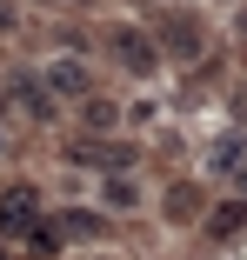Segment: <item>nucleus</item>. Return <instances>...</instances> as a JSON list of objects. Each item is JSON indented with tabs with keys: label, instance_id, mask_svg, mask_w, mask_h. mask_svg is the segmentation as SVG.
Here are the masks:
<instances>
[{
	"label": "nucleus",
	"instance_id": "7",
	"mask_svg": "<svg viewBox=\"0 0 247 260\" xmlns=\"http://www.w3.org/2000/svg\"><path fill=\"white\" fill-rule=\"evenodd\" d=\"M80 114H87L94 127H114V107H107V100H101V93H87V100H80Z\"/></svg>",
	"mask_w": 247,
	"mask_h": 260
},
{
	"label": "nucleus",
	"instance_id": "6",
	"mask_svg": "<svg viewBox=\"0 0 247 260\" xmlns=\"http://www.w3.org/2000/svg\"><path fill=\"white\" fill-rule=\"evenodd\" d=\"M167 54H174V60H194V54H201V27H194L187 14L167 27Z\"/></svg>",
	"mask_w": 247,
	"mask_h": 260
},
{
	"label": "nucleus",
	"instance_id": "2",
	"mask_svg": "<svg viewBox=\"0 0 247 260\" xmlns=\"http://www.w3.org/2000/svg\"><path fill=\"white\" fill-rule=\"evenodd\" d=\"M107 47H114V60H120L134 80H154V67H161V40H154V34H140V27H114Z\"/></svg>",
	"mask_w": 247,
	"mask_h": 260
},
{
	"label": "nucleus",
	"instance_id": "9",
	"mask_svg": "<svg viewBox=\"0 0 247 260\" xmlns=\"http://www.w3.org/2000/svg\"><path fill=\"white\" fill-rule=\"evenodd\" d=\"M167 214H174V220H194V187H174V200H167Z\"/></svg>",
	"mask_w": 247,
	"mask_h": 260
},
{
	"label": "nucleus",
	"instance_id": "10",
	"mask_svg": "<svg viewBox=\"0 0 247 260\" xmlns=\"http://www.w3.org/2000/svg\"><path fill=\"white\" fill-rule=\"evenodd\" d=\"M14 20H20V14H14V7H0V34H7V27H14Z\"/></svg>",
	"mask_w": 247,
	"mask_h": 260
},
{
	"label": "nucleus",
	"instance_id": "4",
	"mask_svg": "<svg viewBox=\"0 0 247 260\" xmlns=\"http://www.w3.org/2000/svg\"><path fill=\"white\" fill-rule=\"evenodd\" d=\"M140 200H147V193H140V180H134L127 167H114V174L101 180V207H107V214H134Z\"/></svg>",
	"mask_w": 247,
	"mask_h": 260
},
{
	"label": "nucleus",
	"instance_id": "8",
	"mask_svg": "<svg viewBox=\"0 0 247 260\" xmlns=\"http://www.w3.org/2000/svg\"><path fill=\"white\" fill-rule=\"evenodd\" d=\"M60 234H80V240H87V234H101V214H67Z\"/></svg>",
	"mask_w": 247,
	"mask_h": 260
},
{
	"label": "nucleus",
	"instance_id": "12",
	"mask_svg": "<svg viewBox=\"0 0 247 260\" xmlns=\"http://www.w3.org/2000/svg\"><path fill=\"white\" fill-rule=\"evenodd\" d=\"M0 147H7V140H0Z\"/></svg>",
	"mask_w": 247,
	"mask_h": 260
},
{
	"label": "nucleus",
	"instance_id": "1",
	"mask_svg": "<svg viewBox=\"0 0 247 260\" xmlns=\"http://www.w3.org/2000/svg\"><path fill=\"white\" fill-rule=\"evenodd\" d=\"M34 220H47V193L34 180H14V187H0V240H20Z\"/></svg>",
	"mask_w": 247,
	"mask_h": 260
},
{
	"label": "nucleus",
	"instance_id": "11",
	"mask_svg": "<svg viewBox=\"0 0 247 260\" xmlns=\"http://www.w3.org/2000/svg\"><path fill=\"white\" fill-rule=\"evenodd\" d=\"M0 260H7V247H0Z\"/></svg>",
	"mask_w": 247,
	"mask_h": 260
},
{
	"label": "nucleus",
	"instance_id": "5",
	"mask_svg": "<svg viewBox=\"0 0 247 260\" xmlns=\"http://www.w3.org/2000/svg\"><path fill=\"white\" fill-rule=\"evenodd\" d=\"M247 227V200H221L214 214H207V240H227V234H240Z\"/></svg>",
	"mask_w": 247,
	"mask_h": 260
},
{
	"label": "nucleus",
	"instance_id": "3",
	"mask_svg": "<svg viewBox=\"0 0 247 260\" xmlns=\"http://www.w3.org/2000/svg\"><path fill=\"white\" fill-rule=\"evenodd\" d=\"M47 93H54V100H87L94 93V67L87 60H74V54H60V60H47Z\"/></svg>",
	"mask_w": 247,
	"mask_h": 260
}]
</instances>
